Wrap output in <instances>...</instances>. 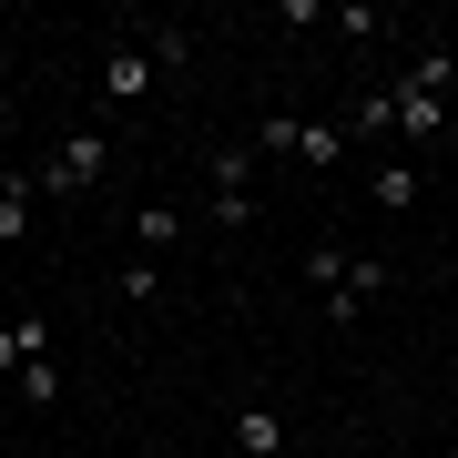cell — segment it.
<instances>
[{"label": "cell", "instance_id": "6da1fadb", "mask_svg": "<svg viewBox=\"0 0 458 458\" xmlns=\"http://www.w3.org/2000/svg\"><path fill=\"white\" fill-rule=\"evenodd\" d=\"M448 82H458V62L448 51H418V72L408 82H377V92H357V113H346V132L357 143H438L448 132Z\"/></svg>", "mask_w": 458, "mask_h": 458}, {"label": "cell", "instance_id": "7a4b0ae2", "mask_svg": "<svg viewBox=\"0 0 458 458\" xmlns=\"http://www.w3.org/2000/svg\"><path fill=\"white\" fill-rule=\"evenodd\" d=\"M306 285L327 295V316H336V327H357V316H367V295L387 285V265H377V255H346V245H306Z\"/></svg>", "mask_w": 458, "mask_h": 458}, {"label": "cell", "instance_id": "3957f363", "mask_svg": "<svg viewBox=\"0 0 458 458\" xmlns=\"http://www.w3.org/2000/svg\"><path fill=\"white\" fill-rule=\"evenodd\" d=\"M102 164H113V132H62V143L31 164V194H92Z\"/></svg>", "mask_w": 458, "mask_h": 458}, {"label": "cell", "instance_id": "277c9868", "mask_svg": "<svg viewBox=\"0 0 458 458\" xmlns=\"http://www.w3.org/2000/svg\"><path fill=\"white\" fill-rule=\"evenodd\" d=\"M255 143H214V225H245L255 214Z\"/></svg>", "mask_w": 458, "mask_h": 458}, {"label": "cell", "instance_id": "5b68a950", "mask_svg": "<svg viewBox=\"0 0 458 458\" xmlns=\"http://www.w3.org/2000/svg\"><path fill=\"white\" fill-rule=\"evenodd\" d=\"M153 82H164V72H153L143 41H113V51H102V102H143Z\"/></svg>", "mask_w": 458, "mask_h": 458}, {"label": "cell", "instance_id": "8992f818", "mask_svg": "<svg viewBox=\"0 0 458 458\" xmlns=\"http://www.w3.org/2000/svg\"><path fill=\"white\" fill-rule=\"evenodd\" d=\"M31 357H51V316H11L0 327V377H21Z\"/></svg>", "mask_w": 458, "mask_h": 458}, {"label": "cell", "instance_id": "52a82bcc", "mask_svg": "<svg viewBox=\"0 0 458 458\" xmlns=\"http://www.w3.org/2000/svg\"><path fill=\"white\" fill-rule=\"evenodd\" d=\"M234 458H285V418L276 408H234Z\"/></svg>", "mask_w": 458, "mask_h": 458}, {"label": "cell", "instance_id": "ba28073f", "mask_svg": "<svg viewBox=\"0 0 458 458\" xmlns=\"http://www.w3.org/2000/svg\"><path fill=\"white\" fill-rule=\"evenodd\" d=\"M346 143H357L346 123H295V164H316V174H327V164H346Z\"/></svg>", "mask_w": 458, "mask_h": 458}, {"label": "cell", "instance_id": "9c48e42d", "mask_svg": "<svg viewBox=\"0 0 458 458\" xmlns=\"http://www.w3.org/2000/svg\"><path fill=\"white\" fill-rule=\"evenodd\" d=\"M143 51H153V72H183V62H194V31H174V21H143Z\"/></svg>", "mask_w": 458, "mask_h": 458}, {"label": "cell", "instance_id": "30bf717a", "mask_svg": "<svg viewBox=\"0 0 458 458\" xmlns=\"http://www.w3.org/2000/svg\"><path fill=\"white\" fill-rule=\"evenodd\" d=\"M428 194V183H418V164H377V204H387V214H408Z\"/></svg>", "mask_w": 458, "mask_h": 458}, {"label": "cell", "instance_id": "8fae6325", "mask_svg": "<svg viewBox=\"0 0 458 458\" xmlns=\"http://www.w3.org/2000/svg\"><path fill=\"white\" fill-rule=\"evenodd\" d=\"M132 234H143V255H164L174 234H183V214H174V204H143V214H132Z\"/></svg>", "mask_w": 458, "mask_h": 458}, {"label": "cell", "instance_id": "7c38bea8", "mask_svg": "<svg viewBox=\"0 0 458 458\" xmlns=\"http://www.w3.org/2000/svg\"><path fill=\"white\" fill-rule=\"evenodd\" d=\"M113 285H123V306H153V295H164V265H153V255H132Z\"/></svg>", "mask_w": 458, "mask_h": 458}, {"label": "cell", "instance_id": "4fadbf2b", "mask_svg": "<svg viewBox=\"0 0 458 458\" xmlns=\"http://www.w3.org/2000/svg\"><path fill=\"white\" fill-rule=\"evenodd\" d=\"M21 397H31V408H51V397H62V367L31 357V367H21Z\"/></svg>", "mask_w": 458, "mask_h": 458}, {"label": "cell", "instance_id": "5bb4252c", "mask_svg": "<svg viewBox=\"0 0 458 458\" xmlns=\"http://www.w3.org/2000/svg\"><path fill=\"white\" fill-rule=\"evenodd\" d=\"M21 183H31V174H0V214H11V194H21Z\"/></svg>", "mask_w": 458, "mask_h": 458}, {"label": "cell", "instance_id": "9a60e30c", "mask_svg": "<svg viewBox=\"0 0 458 458\" xmlns=\"http://www.w3.org/2000/svg\"><path fill=\"white\" fill-rule=\"evenodd\" d=\"M448 336H458V316H448Z\"/></svg>", "mask_w": 458, "mask_h": 458}, {"label": "cell", "instance_id": "2e32d148", "mask_svg": "<svg viewBox=\"0 0 458 458\" xmlns=\"http://www.w3.org/2000/svg\"><path fill=\"white\" fill-rule=\"evenodd\" d=\"M448 458H458V448H448Z\"/></svg>", "mask_w": 458, "mask_h": 458}]
</instances>
